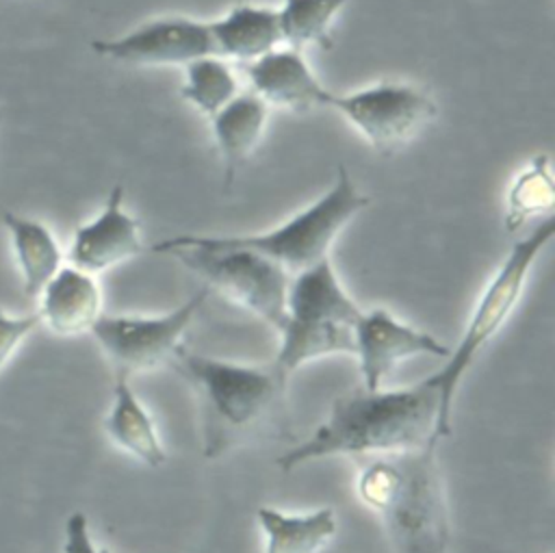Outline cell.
Returning <instances> with one entry per match:
<instances>
[{
	"mask_svg": "<svg viewBox=\"0 0 555 553\" xmlns=\"http://www.w3.org/2000/svg\"><path fill=\"white\" fill-rule=\"evenodd\" d=\"M449 438L436 388L421 380L403 388L358 386L334 399L327 416L308 438L275 458L291 473L325 458L371 460L436 447Z\"/></svg>",
	"mask_w": 555,
	"mask_h": 553,
	"instance_id": "cell-1",
	"label": "cell"
},
{
	"mask_svg": "<svg viewBox=\"0 0 555 553\" xmlns=\"http://www.w3.org/2000/svg\"><path fill=\"white\" fill-rule=\"evenodd\" d=\"M197 397L208 460L286 429V375L271 364L232 362L182 349L173 360Z\"/></svg>",
	"mask_w": 555,
	"mask_h": 553,
	"instance_id": "cell-2",
	"label": "cell"
},
{
	"mask_svg": "<svg viewBox=\"0 0 555 553\" xmlns=\"http://www.w3.org/2000/svg\"><path fill=\"white\" fill-rule=\"evenodd\" d=\"M360 501L379 518L395 553H451V520L436 447L360 460Z\"/></svg>",
	"mask_w": 555,
	"mask_h": 553,
	"instance_id": "cell-3",
	"label": "cell"
},
{
	"mask_svg": "<svg viewBox=\"0 0 555 553\" xmlns=\"http://www.w3.org/2000/svg\"><path fill=\"white\" fill-rule=\"evenodd\" d=\"M360 314L362 308L343 286L330 258L293 273L273 364L288 377L314 360L353 356Z\"/></svg>",
	"mask_w": 555,
	"mask_h": 553,
	"instance_id": "cell-4",
	"label": "cell"
},
{
	"mask_svg": "<svg viewBox=\"0 0 555 553\" xmlns=\"http://www.w3.org/2000/svg\"><path fill=\"white\" fill-rule=\"evenodd\" d=\"M553 234L555 219L548 217L509 247V252L479 293L455 347L449 349V356L444 358V364L425 377L438 393L440 416L449 436L453 432V406L464 375L470 371L483 347L503 330V325L516 310L525 293L527 280L540 254L551 243Z\"/></svg>",
	"mask_w": 555,
	"mask_h": 553,
	"instance_id": "cell-5",
	"label": "cell"
},
{
	"mask_svg": "<svg viewBox=\"0 0 555 553\" xmlns=\"http://www.w3.org/2000/svg\"><path fill=\"white\" fill-rule=\"evenodd\" d=\"M156 254H169L189 271L197 273L208 291L221 293L245 308L271 330L282 327L291 275L267 256L215 243L208 234H178L152 245Z\"/></svg>",
	"mask_w": 555,
	"mask_h": 553,
	"instance_id": "cell-6",
	"label": "cell"
},
{
	"mask_svg": "<svg viewBox=\"0 0 555 553\" xmlns=\"http://www.w3.org/2000/svg\"><path fill=\"white\" fill-rule=\"evenodd\" d=\"M345 165H338L334 184L312 204L282 221L280 226L256 234H208L219 245L245 247L278 262L288 275L330 258V247L338 234L369 206Z\"/></svg>",
	"mask_w": 555,
	"mask_h": 553,
	"instance_id": "cell-7",
	"label": "cell"
},
{
	"mask_svg": "<svg viewBox=\"0 0 555 553\" xmlns=\"http://www.w3.org/2000/svg\"><path fill=\"white\" fill-rule=\"evenodd\" d=\"M208 288H199L178 308L163 314H106L91 327V338L115 373L134 375L173 364L184 349L182 338L204 306Z\"/></svg>",
	"mask_w": 555,
	"mask_h": 553,
	"instance_id": "cell-8",
	"label": "cell"
},
{
	"mask_svg": "<svg viewBox=\"0 0 555 553\" xmlns=\"http://www.w3.org/2000/svg\"><path fill=\"white\" fill-rule=\"evenodd\" d=\"M382 156L410 145L438 115L436 100L416 85L384 80L351 93H334L330 106Z\"/></svg>",
	"mask_w": 555,
	"mask_h": 553,
	"instance_id": "cell-9",
	"label": "cell"
},
{
	"mask_svg": "<svg viewBox=\"0 0 555 553\" xmlns=\"http://www.w3.org/2000/svg\"><path fill=\"white\" fill-rule=\"evenodd\" d=\"M91 50L126 65L165 67L189 65L199 56L215 54L208 20H193L186 15H165L147 20L121 37L95 39Z\"/></svg>",
	"mask_w": 555,
	"mask_h": 553,
	"instance_id": "cell-10",
	"label": "cell"
},
{
	"mask_svg": "<svg viewBox=\"0 0 555 553\" xmlns=\"http://www.w3.org/2000/svg\"><path fill=\"white\" fill-rule=\"evenodd\" d=\"M449 345L434 334L397 319L386 308L362 310L353 330V358L364 388H382L384 382L412 358L449 356Z\"/></svg>",
	"mask_w": 555,
	"mask_h": 553,
	"instance_id": "cell-11",
	"label": "cell"
},
{
	"mask_svg": "<svg viewBox=\"0 0 555 553\" xmlns=\"http://www.w3.org/2000/svg\"><path fill=\"white\" fill-rule=\"evenodd\" d=\"M124 197V187L115 184L108 191L102 210L74 230L67 249L72 267L100 275L143 252L139 221L126 210Z\"/></svg>",
	"mask_w": 555,
	"mask_h": 553,
	"instance_id": "cell-12",
	"label": "cell"
},
{
	"mask_svg": "<svg viewBox=\"0 0 555 553\" xmlns=\"http://www.w3.org/2000/svg\"><path fill=\"white\" fill-rule=\"evenodd\" d=\"M245 74L251 93L267 106H278L291 113L327 108L334 95V91L317 78L306 56L293 48H275L247 63Z\"/></svg>",
	"mask_w": 555,
	"mask_h": 553,
	"instance_id": "cell-13",
	"label": "cell"
},
{
	"mask_svg": "<svg viewBox=\"0 0 555 553\" xmlns=\"http://www.w3.org/2000/svg\"><path fill=\"white\" fill-rule=\"evenodd\" d=\"M37 297L39 325L56 336L89 334L104 312L98 278L72 265H63Z\"/></svg>",
	"mask_w": 555,
	"mask_h": 553,
	"instance_id": "cell-14",
	"label": "cell"
},
{
	"mask_svg": "<svg viewBox=\"0 0 555 553\" xmlns=\"http://www.w3.org/2000/svg\"><path fill=\"white\" fill-rule=\"evenodd\" d=\"M102 425L104 434L119 451L147 468H160L167 462V451L158 427L134 393L128 375L115 373L113 397Z\"/></svg>",
	"mask_w": 555,
	"mask_h": 553,
	"instance_id": "cell-15",
	"label": "cell"
},
{
	"mask_svg": "<svg viewBox=\"0 0 555 553\" xmlns=\"http://www.w3.org/2000/svg\"><path fill=\"white\" fill-rule=\"evenodd\" d=\"M269 117V106L251 91L236 93L210 117L217 152L223 169V191H230L238 169L258 147Z\"/></svg>",
	"mask_w": 555,
	"mask_h": 553,
	"instance_id": "cell-16",
	"label": "cell"
},
{
	"mask_svg": "<svg viewBox=\"0 0 555 553\" xmlns=\"http://www.w3.org/2000/svg\"><path fill=\"white\" fill-rule=\"evenodd\" d=\"M208 28L215 54L245 65L273 52L282 43L278 11L273 7L251 2L234 4L225 15L208 20Z\"/></svg>",
	"mask_w": 555,
	"mask_h": 553,
	"instance_id": "cell-17",
	"label": "cell"
},
{
	"mask_svg": "<svg viewBox=\"0 0 555 553\" xmlns=\"http://www.w3.org/2000/svg\"><path fill=\"white\" fill-rule=\"evenodd\" d=\"M262 533V553H323L338 531L330 505L310 512H284L271 505L256 510Z\"/></svg>",
	"mask_w": 555,
	"mask_h": 553,
	"instance_id": "cell-18",
	"label": "cell"
},
{
	"mask_svg": "<svg viewBox=\"0 0 555 553\" xmlns=\"http://www.w3.org/2000/svg\"><path fill=\"white\" fill-rule=\"evenodd\" d=\"M2 223L11 236V249L22 275V291L37 297L46 282L63 267V249L54 232L39 219L4 210Z\"/></svg>",
	"mask_w": 555,
	"mask_h": 553,
	"instance_id": "cell-19",
	"label": "cell"
},
{
	"mask_svg": "<svg viewBox=\"0 0 555 553\" xmlns=\"http://www.w3.org/2000/svg\"><path fill=\"white\" fill-rule=\"evenodd\" d=\"M555 206V180L551 173L548 154H535L514 176L505 193L503 223L507 232H518Z\"/></svg>",
	"mask_w": 555,
	"mask_h": 553,
	"instance_id": "cell-20",
	"label": "cell"
},
{
	"mask_svg": "<svg viewBox=\"0 0 555 553\" xmlns=\"http://www.w3.org/2000/svg\"><path fill=\"white\" fill-rule=\"evenodd\" d=\"M349 0H282L278 24L282 43L304 52L306 48L330 50L332 24Z\"/></svg>",
	"mask_w": 555,
	"mask_h": 553,
	"instance_id": "cell-21",
	"label": "cell"
},
{
	"mask_svg": "<svg viewBox=\"0 0 555 553\" xmlns=\"http://www.w3.org/2000/svg\"><path fill=\"white\" fill-rule=\"evenodd\" d=\"M238 91V80L225 59L210 54L184 65V82L180 95L186 104L206 117L223 108Z\"/></svg>",
	"mask_w": 555,
	"mask_h": 553,
	"instance_id": "cell-22",
	"label": "cell"
},
{
	"mask_svg": "<svg viewBox=\"0 0 555 553\" xmlns=\"http://www.w3.org/2000/svg\"><path fill=\"white\" fill-rule=\"evenodd\" d=\"M39 327L37 312L11 314L0 308V373L7 369L9 360L15 356L20 345Z\"/></svg>",
	"mask_w": 555,
	"mask_h": 553,
	"instance_id": "cell-23",
	"label": "cell"
},
{
	"mask_svg": "<svg viewBox=\"0 0 555 553\" xmlns=\"http://www.w3.org/2000/svg\"><path fill=\"white\" fill-rule=\"evenodd\" d=\"M63 553H111L95 544L89 527V518L82 512L67 516L63 527Z\"/></svg>",
	"mask_w": 555,
	"mask_h": 553,
	"instance_id": "cell-24",
	"label": "cell"
}]
</instances>
